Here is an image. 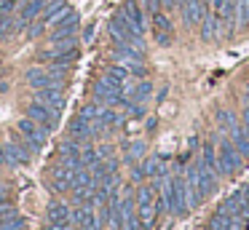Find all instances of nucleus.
I'll list each match as a JSON object with an SVG mask.
<instances>
[{
  "label": "nucleus",
  "mask_w": 249,
  "mask_h": 230,
  "mask_svg": "<svg viewBox=\"0 0 249 230\" xmlns=\"http://www.w3.org/2000/svg\"><path fill=\"white\" fill-rule=\"evenodd\" d=\"M241 126L247 128V134H249V107L244 105V112H241Z\"/></svg>",
  "instance_id": "obj_27"
},
{
  "label": "nucleus",
  "mask_w": 249,
  "mask_h": 230,
  "mask_svg": "<svg viewBox=\"0 0 249 230\" xmlns=\"http://www.w3.org/2000/svg\"><path fill=\"white\" fill-rule=\"evenodd\" d=\"M70 206H67L65 201H51L49 209H46V217H49V222H70Z\"/></svg>",
  "instance_id": "obj_13"
},
{
  "label": "nucleus",
  "mask_w": 249,
  "mask_h": 230,
  "mask_svg": "<svg viewBox=\"0 0 249 230\" xmlns=\"http://www.w3.org/2000/svg\"><path fill=\"white\" fill-rule=\"evenodd\" d=\"M241 99H244V105L249 107V83H247V88H244V96H241Z\"/></svg>",
  "instance_id": "obj_31"
},
{
  "label": "nucleus",
  "mask_w": 249,
  "mask_h": 230,
  "mask_svg": "<svg viewBox=\"0 0 249 230\" xmlns=\"http://www.w3.org/2000/svg\"><path fill=\"white\" fill-rule=\"evenodd\" d=\"M17 11V0H0V14H11Z\"/></svg>",
  "instance_id": "obj_25"
},
{
  "label": "nucleus",
  "mask_w": 249,
  "mask_h": 230,
  "mask_svg": "<svg viewBox=\"0 0 249 230\" xmlns=\"http://www.w3.org/2000/svg\"><path fill=\"white\" fill-rule=\"evenodd\" d=\"M217 21H220L217 14H212V11L204 14V21H201V37H204V40H214L217 37Z\"/></svg>",
  "instance_id": "obj_16"
},
{
  "label": "nucleus",
  "mask_w": 249,
  "mask_h": 230,
  "mask_svg": "<svg viewBox=\"0 0 249 230\" xmlns=\"http://www.w3.org/2000/svg\"><path fill=\"white\" fill-rule=\"evenodd\" d=\"M3 88H6V86H3V83H0V91H3Z\"/></svg>",
  "instance_id": "obj_35"
},
{
  "label": "nucleus",
  "mask_w": 249,
  "mask_h": 230,
  "mask_svg": "<svg viewBox=\"0 0 249 230\" xmlns=\"http://www.w3.org/2000/svg\"><path fill=\"white\" fill-rule=\"evenodd\" d=\"M121 14H124V19L131 24V30H134L137 35L145 32V8H142L137 0H126V3L121 5Z\"/></svg>",
  "instance_id": "obj_7"
},
{
  "label": "nucleus",
  "mask_w": 249,
  "mask_h": 230,
  "mask_svg": "<svg viewBox=\"0 0 249 230\" xmlns=\"http://www.w3.org/2000/svg\"><path fill=\"white\" fill-rule=\"evenodd\" d=\"M161 8L174 11V8H179V5H177V0H161Z\"/></svg>",
  "instance_id": "obj_28"
},
{
  "label": "nucleus",
  "mask_w": 249,
  "mask_h": 230,
  "mask_svg": "<svg viewBox=\"0 0 249 230\" xmlns=\"http://www.w3.org/2000/svg\"><path fill=\"white\" fill-rule=\"evenodd\" d=\"M19 134H22L24 144H27L30 153H40L43 150V144L49 142V128H43L40 123H35L33 118H22V121L17 123Z\"/></svg>",
  "instance_id": "obj_2"
},
{
  "label": "nucleus",
  "mask_w": 249,
  "mask_h": 230,
  "mask_svg": "<svg viewBox=\"0 0 249 230\" xmlns=\"http://www.w3.org/2000/svg\"><path fill=\"white\" fill-rule=\"evenodd\" d=\"M78 24H81V19H78V14L70 8V11H67V14L59 19V21H56L54 32H51V43L67 40V37H75V32H78Z\"/></svg>",
  "instance_id": "obj_6"
},
{
  "label": "nucleus",
  "mask_w": 249,
  "mask_h": 230,
  "mask_svg": "<svg viewBox=\"0 0 249 230\" xmlns=\"http://www.w3.org/2000/svg\"><path fill=\"white\" fill-rule=\"evenodd\" d=\"M94 230H102V225H97V228H94Z\"/></svg>",
  "instance_id": "obj_33"
},
{
  "label": "nucleus",
  "mask_w": 249,
  "mask_h": 230,
  "mask_svg": "<svg viewBox=\"0 0 249 230\" xmlns=\"http://www.w3.org/2000/svg\"><path fill=\"white\" fill-rule=\"evenodd\" d=\"M182 3H185V0H177V5H182Z\"/></svg>",
  "instance_id": "obj_34"
},
{
  "label": "nucleus",
  "mask_w": 249,
  "mask_h": 230,
  "mask_svg": "<svg viewBox=\"0 0 249 230\" xmlns=\"http://www.w3.org/2000/svg\"><path fill=\"white\" fill-rule=\"evenodd\" d=\"M43 30H46V21H43V19H38L33 27H30V35H27V37H38Z\"/></svg>",
  "instance_id": "obj_24"
},
{
  "label": "nucleus",
  "mask_w": 249,
  "mask_h": 230,
  "mask_svg": "<svg viewBox=\"0 0 249 230\" xmlns=\"http://www.w3.org/2000/svg\"><path fill=\"white\" fill-rule=\"evenodd\" d=\"M179 8H182V19H185V24H188V27L201 24V21H204V14L209 11L204 0H185Z\"/></svg>",
  "instance_id": "obj_9"
},
{
  "label": "nucleus",
  "mask_w": 249,
  "mask_h": 230,
  "mask_svg": "<svg viewBox=\"0 0 249 230\" xmlns=\"http://www.w3.org/2000/svg\"><path fill=\"white\" fill-rule=\"evenodd\" d=\"M0 163H6V155H3V144H0Z\"/></svg>",
  "instance_id": "obj_32"
},
{
  "label": "nucleus",
  "mask_w": 249,
  "mask_h": 230,
  "mask_svg": "<svg viewBox=\"0 0 249 230\" xmlns=\"http://www.w3.org/2000/svg\"><path fill=\"white\" fill-rule=\"evenodd\" d=\"M43 230H46V228H43Z\"/></svg>",
  "instance_id": "obj_36"
},
{
  "label": "nucleus",
  "mask_w": 249,
  "mask_h": 230,
  "mask_svg": "<svg viewBox=\"0 0 249 230\" xmlns=\"http://www.w3.org/2000/svg\"><path fill=\"white\" fill-rule=\"evenodd\" d=\"M153 27H156V40L161 46H169L172 43V21L166 19V14H153Z\"/></svg>",
  "instance_id": "obj_10"
},
{
  "label": "nucleus",
  "mask_w": 249,
  "mask_h": 230,
  "mask_svg": "<svg viewBox=\"0 0 249 230\" xmlns=\"http://www.w3.org/2000/svg\"><path fill=\"white\" fill-rule=\"evenodd\" d=\"M46 0H27V3L22 5V11H19V19L24 21V24H30L33 19H38V14H43L46 11Z\"/></svg>",
  "instance_id": "obj_15"
},
{
  "label": "nucleus",
  "mask_w": 249,
  "mask_h": 230,
  "mask_svg": "<svg viewBox=\"0 0 249 230\" xmlns=\"http://www.w3.org/2000/svg\"><path fill=\"white\" fill-rule=\"evenodd\" d=\"M97 153H99V158H102V160H107L110 155H113V147H110V144H102V147H97Z\"/></svg>",
  "instance_id": "obj_26"
},
{
  "label": "nucleus",
  "mask_w": 249,
  "mask_h": 230,
  "mask_svg": "<svg viewBox=\"0 0 249 230\" xmlns=\"http://www.w3.org/2000/svg\"><path fill=\"white\" fill-rule=\"evenodd\" d=\"M6 195H8V187L0 182V201H6Z\"/></svg>",
  "instance_id": "obj_30"
},
{
  "label": "nucleus",
  "mask_w": 249,
  "mask_h": 230,
  "mask_svg": "<svg viewBox=\"0 0 249 230\" xmlns=\"http://www.w3.org/2000/svg\"><path fill=\"white\" fill-rule=\"evenodd\" d=\"M0 230H24V219L22 217H11L0 222Z\"/></svg>",
  "instance_id": "obj_22"
},
{
  "label": "nucleus",
  "mask_w": 249,
  "mask_h": 230,
  "mask_svg": "<svg viewBox=\"0 0 249 230\" xmlns=\"http://www.w3.org/2000/svg\"><path fill=\"white\" fill-rule=\"evenodd\" d=\"M67 11H70V5H67L65 0H51V3L46 5V11H43V16H40V19H43L46 24H56V21H59Z\"/></svg>",
  "instance_id": "obj_12"
},
{
  "label": "nucleus",
  "mask_w": 249,
  "mask_h": 230,
  "mask_svg": "<svg viewBox=\"0 0 249 230\" xmlns=\"http://www.w3.org/2000/svg\"><path fill=\"white\" fill-rule=\"evenodd\" d=\"M81 144H83V142H78V139H72V137H70L67 142H62L59 153H62V155H81V150H83Z\"/></svg>",
  "instance_id": "obj_21"
},
{
  "label": "nucleus",
  "mask_w": 249,
  "mask_h": 230,
  "mask_svg": "<svg viewBox=\"0 0 249 230\" xmlns=\"http://www.w3.org/2000/svg\"><path fill=\"white\" fill-rule=\"evenodd\" d=\"M3 155H6V166H11V169L24 166L30 160V150H27V144H24V139L22 142H19V139L3 142Z\"/></svg>",
  "instance_id": "obj_5"
},
{
  "label": "nucleus",
  "mask_w": 249,
  "mask_h": 230,
  "mask_svg": "<svg viewBox=\"0 0 249 230\" xmlns=\"http://www.w3.org/2000/svg\"><path fill=\"white\" fill-rule=\"evenodd\" d=\"M142 8H145V14H158L161 11V0H142Z\"/></svg>",
  "instance_id": "obj_23"
},
{
  "label": "nucleus",
  "mask_w": 249,
  "mask_h": 230,
  "mask_svg": "<svg viewBox=\"0 0 249 230\" xmlns=\"http://www.w3.org/2000/svg\"><path fill=\"white\" fill-rule=\"evenodd\" d=\"M142 155H145V142H131L129 147H126V155H124V160L129 166H134L137 160L142 158Z\"/></svg>",
  "instance_id": "obj_19"
},
{
  "label": "nucleus",
  "mask_w": 249,
  "mask_h": 230,
  "mask_svg": "<svg viewBox=\"0 0 249 230\" xmlns=\"http://www.w3.org/2000/svg\"><path fill=\"white\" fill-rule=\"evenodd\" d=\"M249 24V0H238L236 3V32H241Z\"/></svg>",
  "instance_id": "obj_17"
},
{
  "label": "nucleus",
  "mask_w": 249,
  "mask_h": 230,
  "mask_svg": "<svg viewBox=\"0 0 249 230\" xmlns=\"http://www.w3.org/2000/svg\"><path fill=\"white\" fill-rule=\"evenodd\" d=\"M24 78L33 88H62V83H65V78H59V75H54L51 70H43V67H30Z\"/></svg>",
  "instance_id": "obj_3"
},
{
  "label": "nucleus",
  "mask_w": 249,
  "mask_h": 230,
  "mask_svg": "<svg viewBox=\"0 0 249 230\" xmlns=\"http://www.w3.org/2000/svg\"><path fill=\"white\" fill-rule=\"evenodd\" d=\"M33 102H40V105L51 107L54 112H62V110H65V105H67V99H65V94H62V88H35Z\"/></svg>",
  "instance_id": "obj_8"
},
{
  "label": "nucleus",
  "mask_w": 249,
  "mask_h": 230,
  "mask_svg": "<svg viewBox=\"0 0 249 230\" xmlns=\"http://www.w3.org/2000/svg\"><path fill=\"white\" fill-rule=\"evenodd\" d=\"M70 137H72V139H78V142H83V144H86L91 137H97V134H94V123H91V121H83V118L78 115L75 121L70 123Z\"/></svg>",
  "instance_id": "obj_11"
},
{
  "label": "nucleus",
  "mask_w": 249,
  "mask_h": 230,
  "mask_svg": "<svg viewBox=\"0 0 249 230\" xmlns=\"http://www.w3.org/2000/svg\"><path fill=\"white\" fill-rule=\"evenodd\" d=\"M142 171H145V177H150V179H156V177H169L166 163L161 160V155H153V158L142 160Z\"/></svg>",
  "instance_id": "obj_14"
},
{
  "label": "nucleus",
  "mask_w": 249,
  "mask_h": 230,
  "mask_svg": "<svg viewBox=\"0 0 249 230\" xmlns=\"http://www.w3.org/2000/svg\"><path fill=\"white\" fill-rule=\"evenodd\" d=\"M150 94H153V83H150V80H140V83L134 86V91H131L129 99L131 102H140V105H142V102H145Z\"/></svg>",
  "instance_id": "obj_18"
},
{
  "label": "nucleus",
  "mask_w": 249,
  "mask_h": 230,
  "mask_svg": "<svg viewBox=\"0 0 249 230\" xmlns=\"http://www.w3.org/2000/svg\"><path fill=\"white\" fill-rule=\"evenodd\" d=\"M27 118H33L35 123H40V126L49 128V131H54V128L59 126V112H54L51 107L40 105V102H30V107H27Z\"/></svg>",
  "instance_id": "obj_4"
},
{
  "label": "nucleus",
  "mask_w": 249,
  "mask_h": 230,
  "mask_svg": "<svg viewBox=\"0 0 249 230\" xmlns=\"http://www.w3.org/2000/svg\"><path fill=\"white\" fill-rule=\"evenodd\" d=\"M99 112H102V105H99V102H91V105L81 107V112H78V115H81L83 121H97Z\"/></svg>",
  "instance_id": "obj_20"
},
{
  "label": "nucleus",
  "mask_w": 249,
  "mask_h": 230,
  "mask_svg": "<svg viewBox=\"0 0 249 230\" xmlns=\"http://www.w3.org/2000/svg\"><path fill=\"white\" fill-rule=\"evenodd\" d=\"M83 40H86V43H91V40H94V24H89V27H86V32H83Z\"/></svg>",
  "instance_id": "obj_29"
},
{
  "label": "nucleus",
  "mask_w": 249,
  "mask_h": 230,
  "mask_svg": "<svg viewBox=\"0 0 249 230\" xmlns=\"http://www.w3.org/2000/svg\"><path fill=\"white\" fill-rule=\"evenodd\" d=\"M214 142H217V163H220L222 177L238 174V171L244 169V160H247V158H244V155L233 147V142H231V137H228V134L220 131L214 137Z\"/></svg>",
  "instance_id": "obj_1"
}]
</instances>
